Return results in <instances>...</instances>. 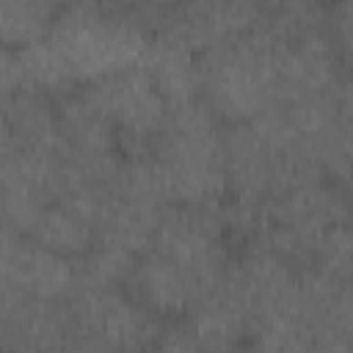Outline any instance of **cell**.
Returning a JSON list of instances; mask_svg holds the SVG:
<instances>
[{
    "label": "cell",
    "instance_id": "obj_18",
    "mask_svg": "<svg viewBox=\"0 0 353 353\" xmlns=\"http://www.w3.org/2000/svg\"><path fill=\"white\" fill-rule=\"evenodd\" d=\"M339 188H342V193H345V199H347V204H350V210H353V165H350V171L339 179Z\"/></svg>",
    "mask_w": 353,
    "mask_h": 353
},
{
    "label": "cell",
    "instance_id": "obj_15",
    "mask_svg": "<svg viewBox=\"0 0 353 353\" xmlns=\"http://www.w3.org/2000/svg\"><path fill=\"white\" fill-rule=\"evenodd\" d=\"M149 353H207V350L196 342V336L188 331L185 323H174L165 325V331L160 334V339Z\"/></svg>",
    "mask_w": 353,
    "mask_h": 353
},
{
    "label": "cell",
    "instance_id": "obj_9",
    "mask_svg": "<svg viewBox=\"0 0 353 353\" xmlns=\"http://www.w3.org/2000/svg\"><path fill=\"white\" fill-rule=\"evenodd\" d=\"M3 350L6 353H63L74 314L69 301H44L3 292Z\"/></svg>",
    "mask_w": 353,
    "mask_h": 353
},
{
    "label": "cell",
    "instance_id": "obj_14",
    "mask_svg": "<svg viewBox=\"0 0 353 353\" xmlns=\"http://www.w3.org/2000/svg\"><path fill=\"white\" fill-rule=\"evenodd\" d=\"M325 33L334 44L345 72L353 69V0L331 3L325 14Z\"/></svg>",
    "mask_w": 353,
    "mask_h": 353
},
{
    "label": "cell",
    "instance_id": "obj_16",
    "mask_svg": "<svg viewBox=\"0 0 353 353\" xmlns=\"http://www.w3.org/2000/svg\"><path fill=\"white\" fill-rule=\"evenodd\" d=\"M336 116H339V124H342L347 143L353 146V69H347L342 77V85L336 94Z\"/></svg>",
    "mask_w": 353,
    "mask_h": 353
},
{
    "label": "cell",
    "instance_id": "obj_19",
    "mask_svg": "<svg viewBox=\"0 0 353 353\" xmlns=\"http://www.w3.org/2000/svg\"><path fill=\"white\" fill-rule=\"evenodd\" d=\"M234 353H265V350H262V347H256V345H251V342H248V345H243V347H240V350H234Z\"/></svg>",
    "mask_w": 353,
    "mask_h": 353
},
{
    "label": "cell",
    "instance_id": "obj_13",
    "mask_svg": "<svg viewBox=\"0 0 353 353\" xmlns=\"http://www.w3.org/2000/svg\"><path fill=\"white\" fill-rule=\"evenodd\" d=\"M303 270H314L339 284H353V221L328 229Z\"/></svg>",
    "mask_w": 353,
    "mask_h": 353
},
{
    "label": "cell",
    "instance_id": "obj_7",
    "mask_svg": "<svg viewBox=\"0 0 353 353\" xmlns=\"http://www.w3.org/2000/svg\"><path fill=\"white\" fill-rule=\"evenodd\" d=\"M85 85L113 121L124 154H149L168 119L171 105L149 77L143 63L138 61L132 66L116 69Z\"/></svg>",
    "mask_w": 353,
    "mask_h": 353
},
{
    "label": "cell",
    "instance_id": "obj_3",
    "mask_svg": "<svg viewBox=\"0 0 353 353\" xmlns=\"http://www.w3.org/2000/svg\"><path fill=\"white\" fill-rule=\"evenodd\" d=\"M281 41L262 25L199 58L201 99L223 124L251 121L279 105Z\"/></svg>",
    "mask_w": 353,
    "mask_h": 353
},
{
    "label": "cell",
    "instance_id": "obj_4",
    "mask_svg": "<svg viewBox=\"0 0 353 353\" xmlns=\"http://www.w3.org/2000/svg\"><path fill=\"white\" fill-rule=\"evenodd\" d=\"M345 221H353V210L339 182L323 174H309L287 185L265 204L262 229L254 240L270 245L303 270L309 268L323 234Z\"/></svg>",
    "mask_w": 353,
    "mask_h": 353
},
{
    "label": "cell",
    "instance_id": "obj_6",
    "mask_svg": "<svg viewBox=\"0 0 353 353\" xmlns=\"http://www.w3.org/2000/svg\"><path fill=\"white\" fill-rule=\"evenodd\" d=\"M74 325L97 334L121 353H149L165 331V317L149 309L127 284H85L72 295Z\"/></svg>",
    "mask_w": 353,
    "mask_h": 353
},
{
    "label": "cell",
    "instance_id": "obj_12",
    "mask_svg": "<svg viewBox=\"0 0 353 353\" xmlns=\"http://www.w3.org/2000/svg\"><path fill=\"white\" fill-rule=\"evenodd\" d=\"M61 6L47 0H3L0 3V39L3 47H28L44 39Z\"/></svg>",
    "mask_w": 353,
    "mask_h": 353
},
{
    "label": "cell",
    "instance_id": "obj_8",
    "mask_svg": "<svg viewBox=\"0 0 353 353\" xmlns=\"http://www.w3.org/2000/svg\"><path fill=\"white\" fill-rule=\"evenodd\" d=\"M0 284L3 292L14 295L72 301L80 284V262L36 243L28 234L3 229Z\"/></svg>",
    "mask_w": 353,
    "mask_h": 353
},
{
    "label": "cell",
    "instance_id": "obj_10",
    "mask_svg": "<svg viewBox=\"0 0 353 353\" xmlns=\"http://www.w3.org/2000/svg\"><path fill=\"white\" fill-rule=\"evenodd\" d=\"M182 323L207 353H234L251 342L254 331L251 306L229 273H223V279L196 301Z\"/></svg>",
    "mask_w": 353,
    "mask_h": 353
},
{
    "label": "cell",
    "instance_id": "obj_11",
    "mask_svg": "<svg viewBox=\"0 0 353 353\" xmlns=\"http://www.w3.org/2000/svg\"><path fill=\"white\" fill-rule=\"evenodd\" d=\"M141 63L171 108L201 99L199 55L190 47H185L182 41H176L171 36H152Z\"/></svg>",
    "mask_w": 353,
    "mask_h": 353
},
{
    "label": "cell",
    "instance_id": "obj_17",
    "mask_svg": "<svg viewBox=\"0 0 353 353\" xmlns=\"http://www.w3.org/2000/svg\"><path fill=\"white\" fill-rule=\"evenodd\" d=\"M63 353H121V350H119V347H113L110 342L99 339L97 334L83 331V328H77V325H74V331H72V336H69V342H66Z\"/></svg>",
    "mask_w": 353,
    "mask_h": 353
},
{
    "label": "cell",
    "instance_id": "obj_1",
    "mask_svg": "<svg viewBox=\"0 0 353 353\" xmlns=\"http://www.w3.org/2000/svg\"><path fill=\"white\" fill-rule=\"evenodd\" d=\"M232 234L218 207L174 204L146 254L135 262L127 287L160 317H185L210 292L232 262Z\"/></svg>",
    "mask_w": 353,
    "mask_h": 353
},
{
    "label": "cell",
    "instance_id": "obj_2",
    "mask_svg": "<svg viewBox=\"0 0 353 353\" xmlns=\"http://www.w3.org/2000/svg\"><path fill=\"white\" fill-rule=\"evenodd\" d=\"M149 154L174 204L218 207L226 201V124L204 99L174 105Z\"/></svg>",
    "mask_w": 353,
    "mask_h": 353
},
{
    "label": "cell",
    "instance_id": "obj_5",
    "mask_svg": "<svg viewBox=\"0 0 353 353\" xmlns=\"http://www.w3.org/2000/svg\"><path fill=\"white\" fill-rule=\"evenodd\" d=\"M149 36H171L199 58L229 44L259 25L262 3L251 0H196V3H132Z\"/></svg>",
    "mask_w": 353,
    "mask_h": 353
}]
</instances>
